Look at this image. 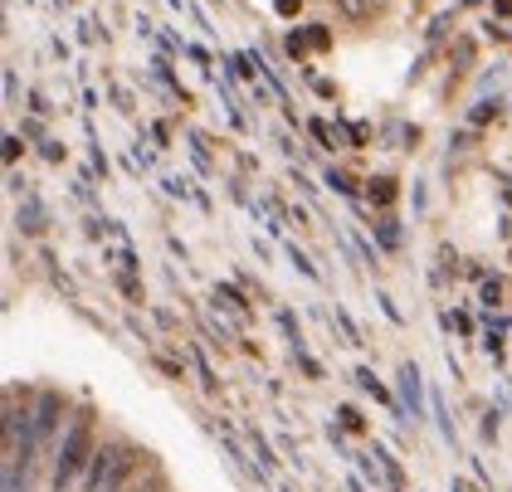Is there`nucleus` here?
I'll return each instance as SVG.
<instances>
[{
    "label": "nucleus",
    "instance_id": "3",
    "mask_svg": "<svg viewBox=\"0 0 512 492\" xmlns=\"http://www.w3.org/2000/svg\"><path fill=\"white\" fill-rule=\"evenodd\" d=\"M59 415H64V400L44 395V400H40V419H35V429H40V434H54V429H59Z\"/></svg>",
    "mask_w": 512,
    "mask_h": 492
},
{
    "label": "nucleus",
    "instance_id": "2",
    "mask_svg": "<svg viewBox=\"0 0 512 492\" xmlns=\"http://www.w3.org/2000/svg\"><path fill=\"white\" fill-rule=\"evenodd\" d=\"M137 468V454L127 449V444H108V449H98L93 463H88V478H83V492H118L122 478Z\"/></svg>",
    "mask_w": 512,
    "mask_h": 492
},
{
    "label": "nucleus",
    "instance_id": "1",
    "mask_svg": "<svg viewBox=\"0 0 512 492\" xmlns=\"http://www.w3.org/2000/svg\"><path fill=\"white\" fill-rule=\"evenodd\" d=\"M98 454V444H93V429H88V419H74L69 424V434H64V449H59V468H54V492L69 488L74 478H79L83 468L93 463Z\"/></svg>",
    "mask_w": 512,
    "mask_h": 492
},
{
    "label": "nucleus",
    "instance_id": "4",
    "mask_svg": "<svg viewBox=\"0 0 512 492\" xmlns=\"http://www.w3.org/2000/svg\"><path fill=\"white\" fill-rule=\"evenodd\" d=\"M278 10H283V15H293V10H298V0H278Z\"/></svg>",
    "mask_w": 512,
    "mask_h": 492
}]
</instances>
